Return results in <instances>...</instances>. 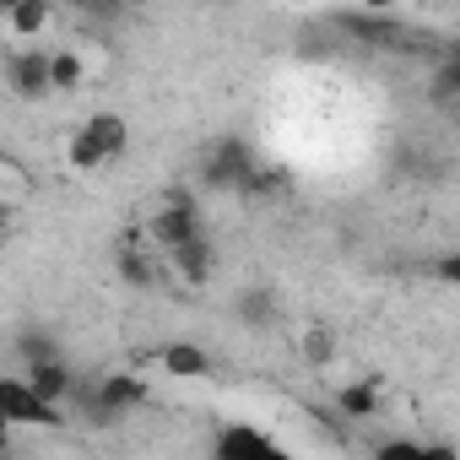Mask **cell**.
I'll use <instances>...</instances> for the list:
<instances>
[{
  "label": "cell",
  "mask_w": 460,
  "mask_h": 460,
  "mask_svg": "<svg viewBox=\"0 0 460 460\" xmlns=\"http://www.w3.org/2000/svg\"><path fill=\"white\" fill-rule=\"evenodd\" d=\"M157 368L173 374V379H206V374H211V352L195 347V341H168V347L157 352Z\"/></svg>",
  "instance_id": "cell-9"
},
{
  "label": "cell",
  "mask_w": 460,
  "mask_h": 460,
  "mask_svg": "<svg viewBox=\"0 0 460 460\" xmlns=\"http://www.w3.org/2000/svg\"><path fill=\"white\" fill-rule=\"evenodd\" d=\"M455 141H460V109H455Z\"/></svg>",
  "instance_id": "cell-26"
},
{
  "label": "cell",
  "mask_w": 460,
  "mask_h": 460,
  "mask_svg": "<svg viewBox=\"0 0 460 460\" xmlns=\"http://www.w3.org/2000/svg\"><path fill=\"white\" fill-rule=\"evenodd\" d=\"M195 234H206L195 190H168L163 206H157V217L146 222V239H152L157 250H173V244H184V239H195Z\"/></svg>",
  "instance_id": "cell-2"
},
{
  "label": "cell",
  "mask_w": 460,
  "mask_h": 460,
  "mask_svg": "<svg viewBox=\"0 0 460 460\" xmlns=\"http://www.w3.org/2000/svg\"><path fill=\"white\" fill-rule=\"evenodd\" d=\"M358 6H363V12H385V17H390V12H401V6H406V0H358Z\"/></svg>",
  "instance_id": "cell-23"
},
{
  "label": "cell",
  "mask_w": 460,
  "mask_h": 460,
  "mask_svg": "<svg viewBox=\"0 0 460 460\" xmlns=\"http://www.w3.org/2000/svg\"><path fill=\"white\" fill-rule=\"evenodd\" d=\"M379 406H385V385H379L374 374H368V379H352V385L336 390V411H341V417L368 422V417H379Z\"/></svg>",
  "instance_id": "cell-10"
},
{
  "label": "cell",
  "mask_w": 460,
  "mask_h": 460,
  "mask_svg": "<svg viewBox=\"0 0 460 460\" xmlns=\"http://www.w3.org/2000/svg\"><path fill=\"white\" fill-rule=\"evenodd\" d=\"M22 358H28V363H39V358H60V352H55V341H49V336H22Z\"/></svg>",
  "instance_id": "cell-22"
},
{
  "label": "cell",
  "mask_w": 460,
  "mask_h": 460,
  "mask_svg": "<svg viewBox=\"0 0 460 460\" xmlns=\"http://www.w3.org/2000/svg\"><path fill=\"white\" fill-rule=\"evenodd\" d=\"M298 352H304V358H309L314 368H325V363L336 358V336H331L325 325H309V331L298 336Z\"/></svg>",
  "instance_id": "cell-18"
},
{
  "label": "cell",
  "mask_w": 460,
  "mask_h": 460,
  "mask_svg": "<svg viewBox=\"0 0 460 460\" xmlns=\"http://www.w3.org/2000/svg\"><path fill=\"white\" fill-rule=\"evenodd\" d=\"M76 6H82V12H114L119 0H76Z\"/></svg>",
  "instance_id": "cell-24"
},
{
  "label": "cell",
  "mask_w": 460,
  "mask_h": 460,
  "mask_svg": "<svg viewBox=\"0 0 460 460\" xmlns=\"http://www.w3.org/2000/svg\"><path fill=\"white\" fill-rule=\"evenodd\" d=\"M119 282H130L136 293H146V288L157 282V266L146 261V250H136V244H125V250H119Z\"/></svg>",
  "instance_id": "cell-17"
},
{
  "label": "cell",
  "mask_w": 460,
  "mask_h": 460,
  "mask_svg": "<svg viewBox=\"0 0 460 460\" xmlns=\"http://www.w3.org/2000/svg\"><path fill=\"white\" fill-rule=\"evenodd\" d=\"M428 93H433L438 103H455V109H460V60H438V71H433Z\"/></svg>",
  "instance_id": "cell-19"
},
{
  "label": "cell",
  "mask_w": 460,
  "mask_h": 460,
  "mask_svg": "<svg viewBox=\"0 0 460 460\" xmlns=\"http://www.w3.org/2000/svg\"><path fill=\"white\" fill-rule=\"evenodd\" d=\"M163 261H168V271H173L184 288H206V282L217 277V244H211L206 234H195V239L163 250Z\"/></svg>",
  "instance_id": "cell-6"
},
{
  "label": "cell",
  "mask_w": 460,
  "mask_h": 460,
  "mask_svg": "<svg viewBox=\"0 0 460 460\" xmlns=\"http://www.w3.org/2000/svg\"><path fill=\"white\" fill-rule=\"evenodd\" d=\"M0 17H6L12 44H44V33L55 28V0H17V6L0 12Z\"/></svg>",
  "instance_id": "cell-7"
},
{
  "label": "cell",
  "mask_w": 460,
  "mask_h": 460,
  "mask_svg": "<svg viewBox=\"0 0 460 460\" xmlns=\"http://www.w3.org/2000/svg\"><path fill=\"white\" fill-rule=\"evenodd\" d=\"M49 76H55V93H76V87L87 82L82 49H49Z\"/></svg>",
  "instance_id": "cell-14"
},
{
  "label": "cell",
  "mask_w": 460,
  "mask_h": 460,
  "mask_svg": "<svg viewBox=\"0 0 460 460\" xmlns=\"http://www.w3.org/2000/svg\"><path fill=\"white\" fill-rule=\"evenodd\" d=\"M22 374H28V385H33L39 395H49V401H66V395L76 390V374H71L60 358H39V363H28Z\"/></svg>",
  "instance_id": "cell-11"
},
{
  "label": "cell",
  "mask_w": 460,
  "mask_h": 460,
  "mask_svg": "<svg viewBox=\"0 0 460 460\" xmlns=\"http://www.w3.org/2000/svg\"><path fill=\"white\" fill-rule=\"evenodd\" d=\"M282 184H288V179H282L277 168L255 163V168L244 173V184H239V200H277V195H282Z\"/></svg>",
  "instance_id": "cell-16"
},
{
  "label": "cell",
  "mask_w": 460,
  "mask_h": 460,
  "mask_svg": "<svg viewBox=\"0 0 460 460\" xmlns=\"http://www.w3.org/2000/svg\"><path fill=\"white\" fill-rule=\"evenodd\" d=\"M438 60H460V33H449V44L438 49Z\"/></svg>",
  "instance_id": "cell-25"
},
{
  "label": "cell",
  "mask_w": 460,
  "mask_h": 460,
  "mask_svg": "<svg viewBox=\"0 0 460 460\" xmlns=\"http://www.w3.org/2000/svg\"><path fill=\"white\" fill-rule=\"evenodd\" d=\"M66 163H71L76 173H98V168H109L114 157H109V146H103V141H98V136L82 125V130L66 141Z\"/></svg>",
  "instance_id": "cell-13"
},
{
  "label": "cell",
  "mask_w": 460,
  "mask_h": 460,
  "mask_svg": "<svg viewBox=\"0 0 460 460\" xmlns=\"http://www.w3.org/2000/svg\"><path fill=\"white\" fill-rule=\"evenodd\" d=\"M239 314H244V320H271V314H277V304H271V293H266V288H250V293H244V304H239Z\"/></svg>",
  "instance_id": "cell-20"
},
{
  "label": "cell",
  "mask_w": 460,
  "mask_h": 460,
  "mask_svg": "<svg viewBox=\"0 0 460 460\" xmlns=\"http://www.w3.org/2000/svg\"><path fill=\"white\" fill-rule=\"evenodd\" d=\"M222 460H261V455H277L282 444L271 438V433H261V428H250V422H234V428H222L217 433V444H211Z\"/></svg>",
  "instance_id": "cell-8"
},
{
  "label": "cell",
  "mask_w": 460,
  "mask_h": 460,
  "mask_svg": "<svg viewBox=\"0 0 460 460\" xmlns=\"http://www.w3.org/2000/svg\"><path fill=\"white\" fill-rule=\"evenodd\" d=\"M347 39L385 49V44H395V22H390L385 12H363V17H352V22H347Z\"/></svg>",
  "instance_id": "cell-15"
},
{
  "label": "cell",
  "mask_w": 460,
  "mask_h": 460,
  "mask_svg": "<svg viewBox=\"0 0 460 460\" xmlns=\"http://www.w3.org/2000/svg\"><path fill=\"white\" fill-rule=\"evenodd\" d=\"M261 163V152L244 141V136H222L211 152H206V163H200V184L211 190V195H239V184H244V173Z\"/></svg>",
  "instance_id": "cell-1"
},
{
  "label": "cell",
  "mask_w": 460,
  "mask_h": 460,
  "mask_svg": "<svg viewBox=\"0 0 460 460\" xmlns=\"http://www.w3.org/2000/svg\"><path fill=\"white\" fill-rule=\"evenodd\" d=\"M433 277H438L444 288H455V293H460V250H455V255H444V261H433Z\"/></svg>",
  "instance_id": "cell-21"
},
{
  "label": "cell",
  "mask_w": 460,
  "mask_h": 460,
  "mask_svg": "<svg viewBox=\"0 0 460 460\" xmlns=\"http://www.w3.org/2000/svg\"><path fill=\"white\" fill-rule=\"evenodd\" d=\"M82 125L109 146V157H125V152H130V119H125V114H114V109H93Z\"/></svg>",
  "instance_id": "cell-12"
},
{
  "label": "cell",
  "mask_w": 460,
  "mask_h": 460,
  "mask_svg": "<svg viewBox=\"0 0 460 460\" xmlns=\"http://www.w3.org/2000/svg\"><path fill=\"white\" fill-rule=\"evenodd\" d=\"M93 406L103 417H130L136 406H146V379L136 368H114V374H98L93 385Z\"/></svg>",
  "instance_id": "cell-5"
},
{
  "label": "cell",
  "mask_w": 460,
  "mask_h": 460,
  "mask_svg": "<svg viewBox=\"0 0 460 460\" xmlns=\"http://www.w3.org/2000/svg\"><path fill=\"white\" fill-rule=\"evenodd\" d=\"M0 406H6V422H12V428H60V422H66V417H60V401L39 395V390L28 385V374H12L6 385H0Z\"/></svg>",
  "instance_id": "cell-3"
},
{
  "label": "cell",
  "mask_w": 460,
  "mask_h": 460,
  "mask_svg": "<svg viewBox=\"0 0 460 460\" xmlns=\"http://www.w3.org/2000/svg\"><path fill=\"white\" fill-rule=\"evenodd\" d=\"M12 6H17V0H0V12H12Z\"/></svg>",
  "instance_id": "cell-27"
},
{
  "label": "cell",
  "mask_w": 460,
  "mask_h": 460,
  "mask_svg": "<svg viewBox=\"0 0 460 460\" xmlns=\"http://www.w3.org/2000/svg\"><path fill=\"white\" fill-rule=\"evenodd\" d=\"M6 87L22 98V103H44L55 93V76H49V49L44 44H17L6 55Z\"/></svg>",
  "instance_id": "cell-4"
}]
</instances>
